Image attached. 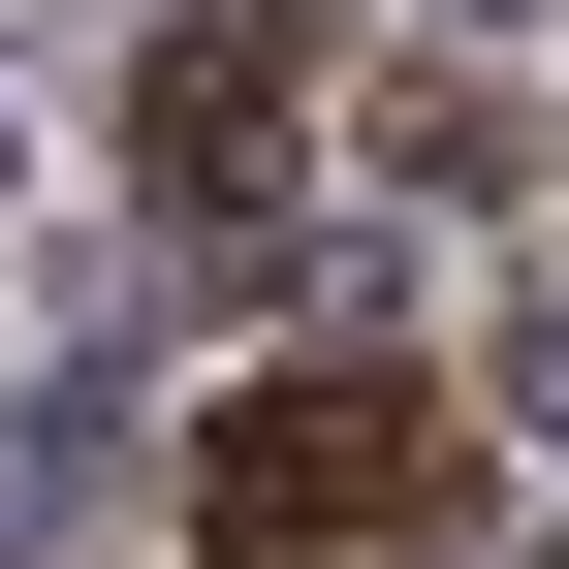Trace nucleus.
Listing matches in <instances>:
<instances>
[{"mask_svg": "<svg viewBox=\"0 0 569 569\" xmlns=\"http://www.w3.org/2000/svg\"><path fill=\"white\" fill-rule=\"evenodd\" d=\"M443 507V411L411 380H284L253 443H222V569H317V538H411Z\"/></svg>", "mask_w": 569, "mask_h": 569, "instance_id": "nucleus-1", "label": "nucleus"}, {"mask_svg": "<svg viewBox=\"0 0 569 569\" xmlns=\"http://www.w3.org/2000/svg\"><path fill=\"white\" fill-rule=\"evenodd\" d=\"M284 63H317V0H190V32H159V159H190V190H253Z\"/></svg>", "mask_w": 569, "mask_h": 569, "instance_id": "nucleus-2", "label": "nucleus"}, {"mask_svg": "<svg viewBox=\"0 0 569 569\" xmlns=\"http://www.w3.org/2000/svg\"><path fill=\"white\" fill-rule=\"evenodd\" d=\"M96 475H127V411H96V380H63V411H0V538H63Z\"/></svg>", "mask_w": 569, "mask_h": 569, "instance_id": "nucleus-3", "label": "nucleus"}]
</instances>
